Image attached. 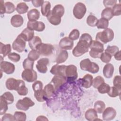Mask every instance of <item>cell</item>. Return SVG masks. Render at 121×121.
<instances>
[{"mask_svg":"<svg viewBox=\"0 0 121 121\" xmlns=\"http://www.w3.org/2000/svg\"><path fill=\"white\" fill-rule=\"evenodd\" d=\"M104 82V80L103 77L100 76H97L93 79L92 85L95 88H97L100 85Z\"/></svg>","mask_w":121,"mask_h":121,"instance_id":"obj_42","label":"cell"},{"mask_svg":"<svg viewBox=\"0 0 121 121\" xmlns=\"http://www.w3.org/2000/svg\"><path fill=\"white\" fill-rule=\"evenodd\" d=\"M8 58L13 62H17L19 61L20 59V56L19 54L16 52H10L8 54Z\"/></svg>","mask_w":121,"mask_h":121,"instance_id":"obj_50","label":"cell"},{"mask_svg":"<svg viewBox=\"0 0 121 121\" xmlns=\"http://www.w3.org/2000/svg\"><path fill=\"white\" fill-rule=\"evenodd\" d=\"M27 15L29 21H35L40 17V12L37 9H33L28 12Z\"/></svg>","mask_w":121,"mask_h":121,"instance_id":"obj_27","label":"cell"},{"mask_svg":"<svg viewBox=\"0 0 121 121\" xmlns=\"http://www.w3.org/2000/svg\"><path fill=\"white\" fill-rule=\"evenodd\" d=\"M85 117L89 121H93L98 120L97 112L94 109H89L85 112Z\"/></svg>","mask_w":121,"mask_h":121,"instance_id":"obj_25","label":"cell"},{"mask_svg":"<svg viewBox=\"0 0 121 121\" xmlns=\"http://www.w3.org/2000/svg\"><path fill=\"white\" fill-rule=\"evenodd\" d=\"M42 43L41 38L38 36H34V37L28 42L30 48L32 50H36L37 47Z\"/></svg>","mask_w":121,"mask_h":121,"instance_id":"obj_29","label":"cell"},{"mask_svg":"<svg viewBox=\"0 0 121 121\" xmlns=\"http://www.w3.org/2000/svg\"><path fill=\"white\" fill-rule=\"evenodd\" d=\"M117 2L116 0H104L103 1V3L104 4V6L106 8H112L116 4Z\"/></svg>","mask_w":121,"mask_h":121,"instance_id":"obj_54","label":"cell"},{"mask_svg":"<svg viewBox=\"0 0 121 121\" xmlns=\"http://www.w3.org/2000/svg\"><path fill=\"white\" fill-rule=\"evenodd\" d=\"M98 22V19L96 17L93 15H89L86 18V23L90 26L94 27L96 26Z\"/></svg>","mask_w":121,"mask_h":121,"instance_id":"obj_38","label":"cell"},{"mask_svg":"<svg viewBox=\"0 0 121 121\" xmlns=\"http://www.w3.org/2000/svg\"><path fill=\"white\" fill-rule=\"evenodd\" d=\"M24 23V19L23 17L18 14H16L12 17L10 19V23L11 25L15 27H20Z\"/></svg>","mask_w":121,"mask_h":121,"instance_id":"obj_19","label":"cell"},{"mask_svg":"<svg viewBox=\"0 0 121 121\" xmlns=\"http://www.w3.org/2000/svg\"><path fill=\"white\" fill-rule=\"evenodd\" d=\"M0 47V53L3 56V57H5L6 55L10 53L11 47L10 44H4L1 42Z\"/></svg>","mask_w":121,"mask_h":121,"instance_id":"obj_30","label":"cell"},{"mask_svg":"<svg viewBox=\"0 0 121 121\" xmlns=\"http://www.w3.org/2000/svg\"><path fill=\"white\" fill-rule=\"evenodd\" d=\"M29 9L28 6L25 2H20L17 4L16 7V10L19 14H22L26 13Z\"/></svg>","mask_w":121,"mask_h":121,"instance_id":"obj_35","label":"cell"},{"mask_svg":"<svg viewBox=\"0 0 121 121\" xmlns=\"http://www.w3.org/2000/svg\"><path fill=\"white\" fill-rule=\"evenodd\" d=\"M114 38V32L112 29L107 28L102 32L97 33L95 41L99 42L103 44L111 42Z\"/></svg>","mask_w":121,"mask_h":121,"instance_id":"obj_2","label":"cell"},{"mask_svg":"<svg viewBox=\"0 0 121 121\" xmlns=\"http://www.w3.org/2000/svg\"><path fill=\"white\" fill-rule=\"evenodd\" d=\"M0 14H3L5 13V8L4 5V2L3 0H0Z\"/></svg>","mask_w":121,"mask_h":121,"instance_id":"obj_58","label":"cell"},{"mask_svg":"<svg viewBox=\"0 0 121 121\" xmlns=\"http://www.w3.org/2000/svg\"><path fill=\"white\" fill-rule=\"evenodd\" d=\"M121 78L119 75L116 76L114 77L113 80V86L121 88Z\"/></svg>","mask_w":121,"mask_h":121,"instance_id":"obj_55","label":"cell"},{"mask_svg":"<svg viewBox=\"0 0 121 121\" xmlns=\"http://www.w3.org/2000/svg\"><path fill=\"white\" fill-rule=\"evenodd\" d=\"M1 96L9 104H12L14 102V96L9 92H5Z\"/></svg>","mask_w":121,"mask_h":121,"instance_id":"obj_45","label":"cell"},{"mask_svg":"<svg viewBox=\"0 0 121 121\" xmlns=\"http://www.w3.org/2000/svg\"><path fill=\"white\" fill-rule=\"evenodd\" d=\"M101 17L108 20H110L113 17L112 8H106L103 9L101 13Z\"/></svg>","mask_w":121,"mask_h":121,"instance_id":"obj_34","label":"cell"},{"mask_svg":"<svg viewBox=\"0 0 121 121\" xmlns=\"http://www.w3.org/2000/svg\"><path fill=\"white\" fill-rule=\"evenodd\" d=\"M15 70V67L13 63L6 61H0V71L7 74H11Z\"/></svg>","mask_w":121,"mask_h":121,"instance_id":"obj_13","label":"cell"},{"mask_svg":"<svg viewBox=\"0 0 121 121\" xmlns=\"http://www.w3.org/2000/svg\"><path fill=\"white\" fill-rule=\"evenodd\" d=\"M23 81V80H17L12 78H9L6 81V86L9 90H15L17 91Z\"/></svg>","mask_w":121,"mask_h":121,"instance_id":"obj_12","label":"cell"},{"mask_svg":"<svg viewBox=\"0 0 121 121\" xmlns=\"http://www.w3.org/2000/svg\"><path fill=\"white\" fill-rule=\"evenodd\" d=\"M14 117L15 121H25L26 119V115L25 112H15L14 114Z\"/></svg>","mask_w":121,"mask_h":121,"instance_id":"obj_43","label":"cell"},{"mask_svg":"<svg viewBox=\"0 0 121 121\" xmlns=\"http://www.w3.org/2000/svg\"><path fill=\"white\" fill-rule=\"evenodd\" d=\"M43 87V83L40 81H36L32 85V88L34 92L42 90Z\"/></svg>","mask_w":121,"mask_h":121,"instance_id":"obj_53","label":"cell"},{"mask_svg":"<svg viewBox=\"0 0 121 121\" xmlns=\"http://www.w3.org/2000/svg\"><path fill=\"white\" fill-rule=\"evenodd\" d=\"M80 67L82 70L93 74L97 73L99 70V66L96 63L91 61L89 59L81 60L80 62Z\"/></svg>","mask_w":121,"mask_h":121,"instance_id":"obj_4","label":"cell"},{"mask_svg":"<svg viewBox=\"0 0 121 121\" xmlns=\"http://www.w3.org/2000/svg\"><path fill=\"white\" fill-rule=\"evenodd\" d=\"M1 121H15V119L14 115L13 116L10 113H6L2 117Z\"/></svg>","mask_w":121,"mask_h":121,"instance_id":"obj_56","label":"cell"},{"mask_svg":"<svg viewBox=\"0 0 121 121\" xmlns=\"http://www.w3.org/2000/svg\"><path fill=\"white\" fill-rule=\"evenodd\" d=\"M112 9L113 16H120L121 14V4H116Z\"/></svg>","mask_w":121,"mask_h":121,"instance_id":"obj_51","label":"cell"},{"mask_svg":"<svg viewBox=\"0 0 121 121\" xmlns=\"http://www.w3.org/2000/svg\"><path fill=\"white\" fill-rule=\"evenodd\" d=\"M119 48L116 46H108L107 48L105 50V52L109 54L112 56H114L116 53L119 51Z\"/></svg>","mask_w":121,"mask_h":121,"instance_id":"obj_44","label":"cell"},{"mask_svg":"<svg viewBox=\"0 0 121 121\" xmlns=\"http://www.w3.org/2000/svg\"><path fill=\"white\" fill-rule=\"evenodd\" d=\"M34 95L36 100L38 101V102H42L45 100V97H44L43 89L39 91H35Z\"/></svg>","mask_w":121,"mask_h":121,"instance_id":"obj_46","label":"cell"},{"mask_svg":"<svg viewBox=\"0 0 121 121\" xmlns=\"http://www.w3.org/2000/svg\"><path fill=\"white\" fill-rule=\"evenodd\" d=\"M79 31L77 29H74L69 34V37L72 41L74 40H77L79 36Z\"/></svg>","mask_w":121,"mask_h":121,"instance_id":"obj_49","label":"cell"},{"mask_svg":"<svg viewBox=\"0 0 121 121\" xmlns=\"http://www.w3.org/2000/svg\"><path fill=\"white\" fill-rule=\"evenodd\" d=\"M54 87L52 83L46 85L43 90V94L45 98H50L53 95L55 91Z\"/></svg>","mask_w":121,"mask_h":121,"instance_id":"obj_24","label":"cell"},{"mask_svg":"<svg viewBox=\"0 0 121 121\" xmlns=\"http://www.w3.org/2000/svg\"><path fill=\"white\" fill-rule=\"evenodd\" d=\"M67 66L56 64L53 66L50 70V72L54 75H61L66 77L65 71Z\"/></svg>","mask_w":121,"mask_h":121,"instance_id":"obj_18","label":"cell"},{"mask_svg":"<svg viewBox=\"0 0 121 121\" xmlns=\"http://www.w3.org/2000/svg\"><path fill=\"white\" fill-rule=\"evenodd\" d=\"M36 121H45V120H47V121H48V120L46 118V117H45V116H42V115H41V116H38L37 118V119H36Z\"/></svg>","mask_w":121,"mask_h":121,"instance_id":"obj_60","label":"cell"},{"mask_svg":"<svg viewBox=\"0 0 121 121\" xmlns=\"http://www.w3.org/2000/svg\"><path fill=\"white\" fill-rule=\"evenodd\" d=\"M27 27L32 30H35L38 32H41L44 30L45 25L41 21H28L27 24Z\"/></svg>","mask_w":121,"mask_h":121,"instance_id":"obj_14","label":"cell"},{"mask_svg":"<svg viewBox=\"0 0 121 121\" xmlns=\"http://www.w3.org/2000/svg\"><path fill=\"white\" fill-rule=\"evenodd\" d=\"M34 62L32 60H30L28 58H26L24 60L23 62V66L25 69H33Z\"/></svg>","mask_w":121,"mask_h":121,"instance_id":"obj_48","label":"cell"},{"mask_svg":"<svg viewBox=\"0 0 121 121\" xmlns=\"http://www.w3.org/2000/svg\"><path fill=\"white\" fill-rule=\"evenodd\" d=\"M86 11V8L85 5L82 2H78L73 8V13L75 17L81 19L85 16Z\"/></svg>","mask_w":121,"mask_h":121,"instance_id":"obj_6","label":"cell"},{"mask_svg":"<svg viewBox=\"0 0 121 121\" xmlns=\"http://www.w3.org/2000/svg\"><path fill=\"white\" fill-rule=\"evenodd\" d=\"M92 41V37L89 34L87 33L82 34L77 45L72 51L73 55L78 57L88 52Z\"/></svg>","mask_w":121,"mask_h":121,"instance_id":"obj_1","label":"cell"},{"mask_svg":"<svg viewBox=\"0 0 121 121\" xmlns=\"http://www.w3.org/2000/svg\"><path fill=\"white\" fill-rule=\"evenodd\" d=\"M34 105L35 103L30 98L25 97L23 99L18 100L16 104V106L19 110L27 111L29 107H32Z\"/></svg>","mask_w":121,"mask_h":121,"instance_id":"obj_7","label":"cell"},{"mask_svg":"<svg viewBox=\"0 0 121 121\" xmlns=\"http://www.w3.org/2000/svg\"><path fill=\"white\" fill-rule=\"evenodd\" d=\"M121 88L113 86L110 87V90L107 93L108 95L111 97H115L119 96L121 94Z\"/></svg>","mask_w":121,"mask_h":121,"instance_id":"obj_33","label":"cell"},{"mask_svg":"<svg viewBox=\"0 0 121 121\" xmlns=\"http://www.w3.org/2000/svg\"><path fill=\"white\" fill-rule=\"evenodd\" d=\"M21 77L23 80L28 82H34L36 80L37 78V73L33 69H25L22 73Z\"/></svg>","mask_w":121,"mask_h":121,"instance_id":"obj_8","label":"cell"},{"mask_svg":"<svg viewBox=\"0 0 121 121\" xmlns=\"http://www.w3.org/2000/svg\"><path fill=\"white\" fill-rule=\"evenodd\" d=\"M19 35L26 41L29 42L34 37V31L26 27L25 28Z\"/></svg>","mask_w":121,"mask_h":121,"instance_id":"obj_20","label":"cell"},{"mask_svg":"<svg viewBox=\"0 0 121 121\" xmlns=\"http://www.w3.org/2000/svg\"><path fill=\"white\" fill-rule=\"evenodd\" d=\"M89 48L90 56L93 58H100L101 54L104 51V45L97 41H92Z\"/></svg>","mask_w":121,"mask_h":121,"instance_id":"obj_3","label":"cell"},{"mask_svg":"<svg viewBox=\"0 0 121 121\" xmlns=\"http://www.w3.org/2000/svg\"><path fill=\"white\" fill-rule=\"evenodd\" d=\"M46 17L48 21L53 25H58L61 22V18L53 15L51 11L48 13Z\"/></svg>","mask_w":121,"mask_h":121,"instance_id":"obj_28","label":"cell"},{"mask_svg":"<svg viewBox=\"0 0 121 121\" xmlns=\"http://www.w3.org/2000/svg\"><path fill=\"white\" fill-rule=\"evenodd\" d=\"M51 11L54 15L61 18L64 14L65 10L64 7L62 5L58 4L55 5Z\"/></svg>","mask_w":121,"mask_h":121,"instance_id":"obj_26","label":"cell"},{"mask_svg":"<svg viewBox=\"0 0 121 121\" xmlns=\"http://www.w3.org/2000/svg\"><path fill=\"white\" fill-rule=\"evenodd\" d=\"M69 54L67 51L65 50H61L58 52L55 59V62L57 64L63 63L67 60Z\"/></svg>","mask_w":121,"mask_h":121,"instance_id":"obj_21","label":"cell"},{"mask_svg":"<svg viewBox=\"0 0 121 121\" xmlns=\"http://www.w3.org/2000/svg\"><path fill=\"white\" fill-rule=\"evenodd\" d=\"M26 41L21 36L18 35L13 42V49L18 52H23L26 48Z\"/></svg>","mask_w":121,"mask_h":121,"instance_id":"obj_9","label":"cell"},{"mask_svg":"<svg viewBox=\"0 0 121 121\" xmlns=\"http://www.w3.org/2000/svg\"><path fill=\"white\" fill-rule=\"evenodd\" d=\"M49 63L48 58H43L40 59L37 62L36 68L37 70L41 73H45L47 71V65Z\"/></svg>","mask_w":121,"mask_h":121,"instance_id":"obj_15","label":"cell"},{"mask_svg":"<svg viewBox=\"0 0 121 121\" xmlns=\"http://www.w3.org/2000/svg\"><path fill=\"white\" fill-rule=\"evenodd\" d=\"M59 45L62 50H70L73 47L74 43L69 37H64L60 40Z\"/></svg>","mask_w":121,"mask_h":121,"instance_id":"obj_16","label":"cell"},{"mask_svg":"<svg viewBox=\"0 0 121 121\" xmlns=\"http://www.w3.org/2000/svg\"><path fill=\"white\" fill-rule=\"evenodd\" d=\"M103 119L104 121H111L114 119L116 115L115 110L111 107H108L103 112Z\"/></svg>","mask_w":121,"mask_h":121,"instance_id":"obj_17","label":"cell"},{"mask_svg":"<svg viewBox=\"0 0 121 121\" xmlns=\"http://www.w3.org/2000/svg\"><path fill=\"white\" fill-rule=\"evenodd\" d=\"M36 50L42 56H47L52 54L54 47L50 43H41L36 48Z\"/></svg>","mask_w":121,"mask_h":121,"instance_id":"obj_5","label":"cell"},{"mask_svg":"<svg viewBox=\"0 0 121 121\" xmlns=\"http://www.w3.org/2000/svg\"><path fill=\"white\" fill-rule=\"evenodd\" d=\"M120 51H119L118 52H117V53H116L115 54L114 56V58L115 59L117 60H121V53H120Z\"/></svg>","mask_w":121,"mask_h":121,"instance_id":"obj_59","label":"cell"},{"mask_svg":"<svg viewBox=\"0 0 121 121\" xmlns=\"http://www.w3.org/2000/svg\"><path fill=\"white\" fill-rule=\"evenodd\" d=\"M94 109L98 113H102L105 108V104L104 103L100 100L97 101L94 104Z\"/></svg>","mask_w":121,"mask_h":121,"instance_id":"obj_32","label":"cell"},{"mask_svg":"<svg viewBox=\"0 0 121 121\" xmlns=\"http://www.w3.org/2000/svg\"><path fill=\"white\" fill-rule=\"evenodd\" d=\"M44 1L43 0H32V3L34 7H39L42 5Z\"/></svg>","mask_w":121,"mask_h":121,"instance_id":"obj_57","label":"cell"},{"mask_svg":"<svg viewBox=\"0 0 121 121\" xmlns=\"http://www.w3.org/2000/svg\"><path fill=\"white\" fill-rule=\"evenodd\" d=\"M40 53L36 50H32L28 54L27 58L31 60L35 61L40 57Z\"/></svg>","mask_w":121,"mask_h":121,"instance_id":"obj_40","label":"cell"},{"mask_svg":"<svg viewBox=\"0 0 121 121\" xmlns=\"http://www.w3.org/2000/svg\"><path fill=\"white\" fill-rule=\"evenodd\" d=\"M18 94L20 95H26L28 93V88L26 87L25 83L23 81L17 90Z\"/></svg>","mask_w":121,"mask_h":121,"instance_id":"obj_41","label":"cell"},{"mask_svg":"<svg viewBox=\"0 0 121 121\" xmlns=\"http://www.w3.org/2000/svg\"><path fill=\"white\" fill-rule=\"evenodd\" d=\"M80 79L81 80L82 86L86 88H88L92 85L93 78L90 74H86L82 79Z\"/></svg>","mask_w":121,"mask_h":121,"instance_id":"obj_23","label":"cell"},{"mask_svg":"<svg viewBox=\"0 0 121 121\" xmlns=\"http://www.w3.org/2000/svg\"><path fill=\"white\" fill-rule=\"evenodd\" d=\"M66 78L61 75H55L52 78L51 83H52L56 91L62 85H63L66 81Z\"/></svg>","mask_w":121,"mask_h":121,"instance_id":"obj_11","label":"cell"},{"mask_svg":"<svg viewBox=\"0 0 121 121\" xmlns=\"http://www.w3.org/2000/svg\"><path fill=\"white\" fill-rule=\"evenodd\" d=\"M8 103L1 96L0 97V115H3L5 113L8 109Z\"/></svg>","mask_w":121,"mask_h":121,"instance_id":"obj_36","label":"cell"},{"mask_svg":"<svg viewBox=\"0 0 121 121\" xmlns=\"http://www.w3.org/2000/svg\"><path fill=\"white\" fill-rule=\"evenodd\" d=\"M114 70V69L112 64L108 63L104 67L103 74L106 78H111L113 75Z\"/></svg>","mask_w":121,"mask_h":121,"instance_id":"obj_22","label":"cell"},{"mask_svg":"<svg viewBox=\"0 0 121 121\" xmlns=\"http://www.w3.org/2000/svg\"><path fill=\"white\" fill-rule=\"evenodd\" d=\"M65 76L66 78L70 80H74L78 78L77 68L74 65H69L67 66Z\"/></svg>","mask_w":121,"mask_h":121,"instance_id":"obj_10","label":"cell"},{"mask_svg":"<svg viewBox=\"0 0 121 121\" xmlns=\"http://www.w3.org/2000/svg\"><path fill=\"white\" fill-rule=\"evenodd\" d=\"M112 56L111 55L104 52H103L101 54L100 57V59H101L102 61H103V62L108 63L112 59Z\"/></svg>","mask_w":121,"mask_h":121,"instance_id":"obj_52","label":"cell"},{"mask_svg":"<svg viewBox=\"0 0 121 121\" xmlns=\"http://www.w3.org/2000/svg\"><path fill=\"white\" fill-rule=\"evenodd\" d=\"M110 88V86L105 83L104 82L101 85L99 86V87L97 88L98 89V91L101 94H105L107 93L109 91Z\"/></svg>","mask_w":121,"mask_h":121,"instance_id":"obj_47","label":"cell"},{"mask_svg":"<svg viewBox=\"0 0 121 121\" xmlns=\"http://www.w3.org/2000/svg\"><path fill=\"white\" fill-rule=\"evenodd\" d=\"M51 7V5L49 1H46L43 2L42 5L41 6V13L43 16H47L48 13L51 11L50 10Z\"/></svg>","mask_w":121,"mask_h":121,"instance_id":"obj_31","label":"cell"},{"mask_svg":"<svg viewBox=\"0 0 121 121\" xmlns=\"http://www.w3.org/2000/svg\"><path fill=\"white\" fill-rule=\"evenodd\" d=\"M5 13L10 14L13 13L16 8L14 4L11 2L8 1L5 3Z\"/></svg>","mask_w":121,"mask_h":121,"instance_id":"obj_39","label":"cell"},{"mask_svg":"<svg viewBox=\"0 0 121 121\" xmlns=\"http://www.w3.org/2000/svg\"><path fill=\"white\" fill-rule=\"evenodd\" d=\"M109 25V21L108 20L101 17L99 20L96 25L98 29H106Z\"/></svg>","mask_w":121,"mask_h":121,"instance_id":"obj_37","label":"cell"}]
</instances>
